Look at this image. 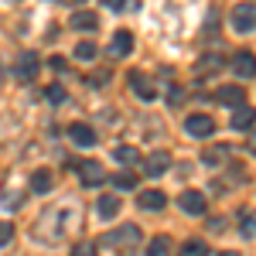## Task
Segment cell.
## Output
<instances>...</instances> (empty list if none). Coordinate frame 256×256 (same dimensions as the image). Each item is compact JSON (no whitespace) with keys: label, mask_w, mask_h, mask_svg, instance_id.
Returning <instances> with one entry per match:
<instances>
[{"label":"cell","mask_w":256,"mask_h":256,"mask_svg":"<svg viewBox=\"0 0 256 256\" xmlns=\"http://www.w3.org/2000/svg\"><path fill=\"white\" fill-rule=\"evenodd\" d=\"M178 256H208V246H205L202 239H188V242L178 250Z\"/></svg>","instance_id":"cell-21"},{"label":"cell","mask_w":256,"mask_h":256,"mask_svg":"<svg viewBox=\"0 0 256 256\" xmlns=\"http://www.w3.org/2000/svg\"><path fill=\"white\" fill-rule=\"evenodd\" d=\"M147 256H171V236H154L147 242Z\"/></svg>","instance_id":"cell-19"},{"label":"cell","mask_w":256,"mask_h":256,"mask_svg":"<svg viewBox=\"0 0 256 256\" xmlns=\"http://www.w3.org/2000/svg\"><path fill=\"white\" fill-rule=\"evenodd\" d=\"M137 205L144 208V212H160V208L168 205V195L158 192V188H147L144 195H137Z\"/></svg>","instance_id":"cell-11"},{"label":"cell","mask_w":256,"mask_h":256,"mask_svg":"<svg viewBox=\"0 0 256 256\" xmlns=\"http://www.w3.org/2000/svg\"><path fill=\"white\" fill-rule=\"evenodd\" d=\"M68 28H72V31H82V34H92V31L99 28V18L92 14V10H76L72 20H68Z\"/></svg>","instance_id":"cell-9"},{"label":"cell","mask_w":256,"mask_h":256,"mask_svg":"<svg viewBox=\"0 0 256 256\" xmlns=\"http://www.w3.org/2000/svg\"><path fill=\"white\" fill-rule=\"evenodd\" d=\"M68 256H96V246H92V242H79Z\"/></svg>","instance_id":"cell-27"},{"label":"cell","mask_w":256,"mask_h":256,"mask_svg":"<svg viewBox=\"0 0 256 256\" xmlns=\"http://www.w3.org/2000/svg\"><path fill=\"white\" fill-rule=\"evenodd\" d=\"M229 158V144H218V147H208L205 154H202V160L208 164V168H218L222 160Z\"/></svg>","instance_id":"cell-18"},{"label":"cell","mask_w":256,"mask_h":256,"mask_svg":"<svg viewBox=\"0 0 256 256\" xmlns=\"http://www.w3.org/2000/svg\"><path fill=\"white\" fill-rule=\"evenodd\" d=\"M218 256H236V253H218Z\"/></svg>","instance_id":"cell-30"},{"label":"cell","mask_w":256,"mask_h":256,"mask_svg":"<svg viewBox=\"0 0 256 256\" xmlns=\"http://www.w3.org/2000/svg\"><path fill=\"white\" fill-rule=\"evenodd\" d=\"M52 184H55V178L48 168H38L34 174H31V188H34V195H44V192H52Z\"/></svg>","instance_id":"cell-16"},{"label":"cell","mask_w":256,"mask_h":256,"mask_svg":"<svg viewBox=\"0 0 256 256\" xmlns=\"http://www.w3.org/2000/svg\"><path fill=\"white\" fill-rule=\"evenodd\" d=\"M120 216V195H102L99 198V218H116Z\"/></svg>","instance_id":"cell-17"},{"label":"cell","mask_w":256,"mask_h":256,"mask_svg":"<svg viewBox=\"0 0 256 256\" xmlns=\"http://www.w3.org/2000/svg\"><path fill=\"white\" fill-rule=\"evenodd\" d=\"M168 168H171V154H168V150H154L150 158L144 160V171H147L150 178H160Z\"/></svg>","instance_id":"cell-10"},{"label":"cell","mask_w":256,"mask_h":256,"mask_svg":"<svg viewBox=\"0 0 256 256\" xmlns=\"http://www.w3.org/2000/svg\"><path fill=\"white\" fill-rule=\"evenodd\" d=\"M253 126H256V110L239 106L236 113H232V130H253Z\"/></svg>","instance_id":"cell-15"},{"label":"cell","mask_w":256,"mask_h":256,"mask_svg":"<svg viewBox=\"0 0 256 256\" xmlns=\"http://www.w3.org/2000/svg\"><path fill=\"white\" fill-rule=\"evenodd\" d=\"M44 96H48V102H55V106H58V102H65V86H58V82H55V86H48V89H44Z\"/></svg>","instance_id":"cell-25"},{"label":"cell","mask_w":256,"mask_h":256,"mask_svg":"<svg viewBox=\"0 0 256 256\" xmlns=\"http://www.w3.org/2000/svg\"><path fill=\"white\" fill-rule=\"evenodd\" d=\"M68 140H72L76 147H96V130H92L89 123H72V126H68Z\"/></svg>","instance_id":"cell-7"},{"label":"cell","mask_w":256,"mask_h":256,"mask_svg":"<svg viewBox=\"0 0 256 256\" xmlns=\"http://www.w3.org/2000/svg\"><path fill=\"white\" fill-rule=\"evenodd\" d=\"M10 239H14V226L10 222H0V246H7Z\"/></svg>","instance_id":"cell-26"},{"label":"cell","mask_w":256,"mask_h":256,"mask_svg":"<svg viewBox=\"0 0 256 256\" xmlns=\"http://www.w3.org/2000/svg\"><path fill=\"white\" fill-rule=\"evenodd\" d=\"M218 102H226V106H246V89L242 86H222L218 89Z\"/></svg>","instance_id":"cell-13"},{"label":"cell","mask_w":256,"mask_h":256,"mask_svg":"<svg viewBox=\"0 0 256 256\" xmlns=\"http://www.w3.org/2000/svg\"><path fill=\"white\" fill-rule=\"evenodd\" d=\"M239 218H242V226H239V232H242V239H256V216L253 212H239Z\"/></svg>","instance_id":"cell-22"},{"label":"cell","mask_w":256,"mask_h":256,"mask_svg":"<svg viewBox=\"0 0 256 256\" xmlns=\"http://www.w3.org/2000/svg\"><path fill=\"white\" fill-rule=\"evenodd\" d=\"M232 31L236 34L256 31V4H236L232 7Z\"/></svg>","instance_id":"cell-2"},{"label":"cell","mask_w":256,"mask_h":256,"mask_svg":"<svg viewBox=\"0 0 256 256\" xmlns=\"http://www.w3.org/2000/svg\"><path fill=\"white\" fill-rule=\"evenodd\" d=\"M113 158H116L120 164H126V168H134V164H140V150L137 147H116Z\"/></svg>","instance_id":"cell-20"},{"label":"cell","mask_w":256,"mask_h":256,"mask_svg":"<svg viewBox=\"0 0 256 256\" xmlns=\"http://www.w3.org/2000/svg\"><path fill=\"white\" fill-rule=\"evenodd\" d=\"M184 130L192 137H208L216 130V123H212V116H205V113H192V116L184 120Z\"/></svg>","instance_id":"cell-6"},{"label":"cell","mask_w":256,"mask_h":256,"mask_svg":"<svg viewBox=\"0 0 256 256\" xmlns=\"http://www.w3.org/2000/svg\"><path fill=\"white\" fill-rule=\"evenodd\" d=\"M99 246H116V250H134L140 246V229L134 222H126V226H120L113 232H102L99 236Z\"/></svg>","instance_id":"cell-1"},{"label":"cell","mask_w":256,"mask_h":256,"mask_svg":"<svg viewBox=\"0 0 256 256\" xmlns=\"http://www.w3.org/2000/svg\"><path fill=\"white\" fill-rule=\"evenodd\" d=\"M178 205H181L188 216H205V195H202V192H181V195H178Z\"/></svg>","instance_id":"cell-8"},{"label":"cell","mask_w":256,"mask_h":256,"mask_svg":"<svg viewBox=\"0 0 256 256\" xmlns=\"http://www.w3.org/2000/svg\"><path fill=\"white\" fill-rule=\"evenodd\" d=\"M41 72V62L38 55H31V52H24L18 62H14V76H18V82H34Z\"/></svg>","instance_id":"cell-3"},{"label":"cell","mask_w":256,"mask_h":256,"mask_svg":"<svg viewBox=\"0 0 256 256\" xmlns=\"http://www.w3.org/2000/svg\"><path fill=\"white\" fill-rule=\"evenodd\" d=\"M48 65H52L55 72H62V68H65V58H62V55H55V58H48Z\"/></svg>","instance_id":"cell-28"},{"label":"cell","mask_w":256,"mask_h":256,"mask_svg":"<svg viewBox=\"0 0 256 256\" xmlns=\"http://www.w3.org/2000/svg\"><path fill=\"white\" fill-rule=\"evenodd\" d=\"M130 52H134V34L130 31H116L113 41H110V55L113 58H126Z\"/></svg>","instance_id":"cell-12"},{"label":"cell","mask_w":256,"mask_h":256,"mask_svg":"<svg viewBox=\"0 0 256 256\" xmlns=\"http://www.w3.org/2000/svg\"><path fill=\"white\" fill-rule=\"evenodd\" d=\"M126 79H130V86H134V92H137V96L144 99V102H150V99H158V89H154V86H150V82L144 79V76H140V72H130V76H126Z\"/></svg>","instance_id":"cell-14"},{"label":"cell","mask_w":256,"mask_h":256,"mask_svg":"<svg viewBox=\"0 0 256 256\" xmlns=\"http://www.w3.org/2000/svg\"><path fill=\"white\" fill-rule=\"evenodd\" d=\"M113 184H116L120 192H134V188H137V174H134V171H120V174L113 178Z\"/></svg>","instance_id":"cell-23"},{"label":"cell","mask_w":256,"mask_h":256,"mask_svg":"<svg viewBox=\"0 0 256 256\" xmlns=\"http://www.w3.org/2000/svg\"><path fill=\"white\" fill-rule=\"evenodd\" d=\"M76 168H79L82 184H89V188H96V184L106 181V171H102V164H99V160H86V164H76Z\"/></svg>","instance_id":"cell-4"},{"label":"cell","mask_w":256,"mask_h":256,"mask_svg":"<svg viewBox=\"0 0 256 256\" xmlns=\"http://www.w3.org/2000/svg\"><path fill=\"white\" fill-rule=\"evenodd\" d=\"M76 58L79 62H92L96 58V44H92V41H79V44H76Z\"/></svg>","instance_id":"cell-24"},{"label":"cell","mask_w":256,"mask_h":256,"mask_svg":"<svg viewBox=\"0 0 256 256\" xmlns=\"http://www.w3.org/2000/svg\"><path fill=\"white\" fill-rule=\"evenodd\" d=\"M232 72L239 79H253L256 76V55L253 52H236L232 55Z\"/></svg>","instance_id":"cell-5"},{"label":"cell","mask_w":256,"mask_h":256,"mask_svg":"<svg viewBox=\"0 0 256 256\" xmlns=\"http://www.w3.org/2000/svg\"><path fill=\"white\" fill-rule=\"evenodd\" d=\"M250 150H253V154H256V134H253V137H250Z\"/></svg>","instance_id":"cell-29"}]
</instances>
